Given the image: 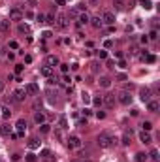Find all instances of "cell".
<instances>
[{
    "mask_svg": "<svg viewBox=\"0 0 160 162\" xmlns=\"http://www.w3.org/2000/svg\"><path fill=\"white\" fill-rule=\"evenodd\" d=\"M117 141H119V140L109 132V130H104V132H100V136H98V145H100L102 149L113 147V145H117Z\"/></svg>",
    "mask_w": 160,
    "mask_h": 162,
    "instance_id": "obj_1",
    "label": "cell"
},
{
    "mask_svg": "<svg viewBox=\"0 0 160 162\" xmlns=\"http://www.w3.org/2000/svg\"><path fill=\"white\" fill-rule=\"evenodd\" d=\"M81 145H83V141H81V138H79V136L72 134V136L68 138V147H70V149H81Z\"/></svg>",
    "mask_w": 160,
    "mask_h": 162,
    "instance_id": "obj_2",
    "label": "cell"
},
{
    "mask_svg": "<svg viewBox=\"0 0 160 162\" xmlns=\"http://www.w3.org/2000/svg\"><path fill=\"white\" fill-rule=\"evenodd\" d=\"M55 26H57V29H61V30H64L68 26V17L64 13H58L57 17H55Z\"/></svg>",
    "mask_w": 160,
    "mask_h": 162,
    "instance_id": "obj_3",
    "label": "cell"
},
{
    "mask_svg": "<svg viewBox=\"0 0 160 162\" xmlns=\"http://www.w3.org/2000/svg\"><path fill=\"white\" fill-rule=\"evenodd\" d=\"M151 96H153V92H151L149 87H141V89H139V98H141L143 104H147V102L151 100Z\"/></svg>",
    "mask_w": 160,
    "mask_h": 162,
    "instance_id": "obj_4",
    "label": "cell"
},
{
    "mask_svg": "<svg viewBox=\"0 0 160 162\" xmlns=\"http://www.w3.org/2000/svg\"><path fill=\"white\" fill-rule=\"evenodd\" d=\"M119 102H121L122 106H130V104H132V94H130V90H122V92L119 94Z\"/></svg>",
    "mask_w": 160,
    "mask_h": 162,
    "instance_id": "obj_5",
    "label": "cell"
},
{
    "mask_svg": "<svg viewBox=\"0 0 160 162\" xmlns=\"http://www.w3.org/2000/svg\"><path fill=\"white\" fill-rule=\"evenodd\" d=\"M102 23L104 25H113L115 23V13L113 11H104L102 13Z\"/></svg>",
    "mask_w": 160,
    "mask_h": 162,
    "instance_id": "obj_6",
    "label": "cell"
},
{
    "mask_svg": "<svg viewBox=\"0 0 160 162\" xmlns=\"http://www.w3.org/2000/svg\"><path fill=\"white\" fill-rule=\"evenodd\" d=\"M25 92H26V96H38L40 89H38V85H36V83H29V85L25 87Z\"/></svg>",
    "mask_w": 160,
    "mask_h": 162,
    "instance_id": "obj_7",
    "label": "cell"
},
{
    "mask_svg": "<svg viewBox=\"0 0 160 162\" xmlns=\"http://www.w3.org/2000/svg\"><path fill=\"white\" fill-rule=\"evenodd\" d=\"M102 104L106 108H113L115 106V94H104L102 96Z\"/></svg>",
    "mask_w": 160,
    "mask_h": 162,
    "instance_id": "obj_8",
    "label": "cell"
},
{
    "mask_svg": "<svg viewBox=\"0 0 160 162\" xmlns=\"http://www.w3.org/2000/svg\"><path fill=\"white\" fill-rule=\"evenodd\" d=\"M25 98H26L25 89H15L13 90V102H25Z\"/></svg>",
    "mask_w": 160,
    "mask_h": 162,
    "instance_id": "obj_9",
    "label": "cell"
},
{
    "mask_svg": "<svg viewBox=\"0 0 160 162\" xmlns=\"http://www.w3.org/2000/svg\"><path fill=\"white\" fill-rule=\"evenodd\" d=\"M15 128H17V136H23V134L26 132V121L25 119H19L17 122H15Z\"/></svg>",
    "mask_w": 160,
    "mask_h": 162,
    "instance_id": "obj_10",
    "label": "cell"
},
{
    "mask_svg": "<svg viewBox=\"0 0 160 162\" xmlns=\"http://www.w3.org/2000/svg\"><path fill=\"white\" fill-rule=\"evenodd\" d=\"M21 19H23V13H21V10H17V8L10 10V21H21Z\"/></svg>",
    "mask_w": 160,
    "mask_h": 162,
    "instance_id": "obj_11",
    "label": "cell"
},
{
    "mask_svg": "<svg viewBox=\"0 0 160 162\" xmlns=\"http://www.w3.org/2000/svg\"><path fill=\"white\" fill-rule=\"evenodd\" d=\"M61 62H58V57L57 55H49V57L45 58V66H51V68H55V66H58Z\"/></svg>",
    "mask_w": 160,
    "mask_h": 162,
    "instance_id": "obj_12",
    "label": "cell"
},
{
    "mask_svg": "<svg viewBox=\"0 0 160 162\" xmlns=\"http://www.w3.org/2000/svg\"><path fill=\"white\" fill-rule=\"evenodd\" d=\"M139 141H141V143H145V145H149L151 141H153V138H151V134H149V132L141 130V132H139Z\"/></svg>",
    "mask_w": 160,
    "mask_h": 162,
    "instance_id": "obj_13",
    "label": "cell"
},
{
    "mask_svg": "<svg viewBox=\"0 0 160 162\" xmlns=\"http://www.w3.org/2000/svg\"><path fill=\"white\" fill-rule=\"evenodd\" d=\"M89 23L94 26V29H102V26H104L102 17H100V15H94V17H90V19H89Z\"/></svg>",
    "mask_w": 160,
    "mask_h": 162,
    "instance_id": "obj_14",
    "label": "cell"
},
{
    "mask_svg": "<svg viewBox=\"0 0 160 162\" xmlns=\"http://www.w3.org/2000/svg\"><path fill=\"white\" fill-rule=\"evenodd\" d=\"M158 108H160V104H158L157 100H153V98H151L149 102H147V109H149L151 113H157V111H158Z\"/></svg>",
    "mask_w": 160,
    "mask_h": 162,
    "instance_id": "obj_15",
    "label": "cell"
},
{
    "mask_svg": "<svg viewBox=\"0 0 160 162\" xmlns=\"http://www.w3.org/2000/svg\"><path fill=\"white\" fill-rule=\"evenodd\" d=\"M0 32H10V19H0Z\"/></svg>",
    "mask_w": 160,
    "mask_h": 162,
    "instance_id": "obj_16",
    "label": "cell"
},
{
    "mask_svg": "<svg viewBox=\"0 0 160 162\" xmlns=\"http://www.w3.org/2000/svg\"><path fill=\"white\" fill-rule=\"evenodd\" d=\"M89 15L87 13H79L77 15V26H83V25H89Z\"/></svg>",
    "mask_w": 160,
    "mask_h": 162,
    "instance_id": "obj_17",
    "label": "cell"
},
{
    "mask_svg": "<svg viewBox=\"0 0 160 162\" xmlns=\"http://www.w3.org/2000/svg\"><path fill=\"white\" fill-rule=\"evenodd\" d=\"M98 83H100V87H102V89H109V87H111V79H109L107 76H102Z\"/></svg>",
    "mask_w": 160,
    "mask_h": 162,
    "instance_id": "obj_18",
    "label": "cell"
},
{
    "mask_svg": "<svg viewBox=\"0 0 160 162\" xmlns=\"http://www.w3.org/2000/svg\"><path fill=\"white\" fill-rule=\"evenodd\" d=\"M34 122H36V124H43V122H45V115H43V113L42 111H36L34 113Z\"/></svg>",
    "mask_w": 160,
    "mask_h": 162,
    "instance_id": "obj_19",
    "label": "cell"
},
{
    "mask_svg": "<svg viewBox=\"0 0 160 162\" xmlns=\"http://www.w3.org/2000/svg\"><path fill=\"white\" fill-rule=\"evenodd\" d=\"M0 115H2V119H10V117H11L10 106H2V108H0Z\"/></svg>",
    "mask_w": 160,
    "mask_h": 162,
    "instance_id": "obj_20",
    "label": "cell"
},
{
    "mask_svg": "<svg viewBox=\"0 0 160 162\" xmlns=\"http://www.w3.org/2000/svg\"><path fill=\"white\" fill-rule=\"evenodd\" d=\"M130 141H132V130H126V132L122 134L121 143H122V145H130Z\"/></svg>",
    "mask_w": 160,
    "mask_h": 162,
    "instance_id": "obj_21",
    "label": "cell"
},
{
    "mask_svg": "<svg viewBox=\"0 0 160 162\" xmlns=\"http://www.w3.org/2000/svg\"><path fill=\"white\" fill-rule=\"evenodd\" d=\"M40 72H42V76L47 77V79L53 76V68H51V66H42V70H40Z\"/></svg>",
    "mask_w": 160,
    "mask_h": 162,
    "instance_id": "obj_22",
    "label": "cell"
},
{
    "mask_svg": "<svg viewBox=\"0 0 160 162\" xmlns=\"http://www.w3.org/2000/svg\"><path fill=\"white\" fill-rule=\"evenodd\" d=\"M113 6H115V10H117V11H122L126 8V2H125V0H113Z\"/></svg>",
    "mask_w": 160,
    "mask_h": 162,
    "instance_id": "obj_23",
    "label": "cell"
},
{
    "mask_svg": "<svg viewBox=\"0 0 160 162\" xmlns=\"http://www.w3.org/2000/svg\"><path fill=\"white\" fill-rule=\"evenodd\" d=\"M17 30H19V32H21V34H30V26L26 25V23H19Z\"/></svg>",
    "mask_w": 160,
    "mask_h": 162,
    "instance_id": "obj_24",
    "label": "cell"
},
{
    "mask_svg": "<svg viewBox=\"0 0 160 162\" xmlns=\"http://www.w3.org/2000/svg\"><path fill=\"white\" fill-rule=\"evenodd\" d=\"M57 126H58V128H61V130L68 128V119H66V117H64V115H61V117H58V122H57Z\"/></svg>",
    "mask_w": 160,
    "mask_h": 162,
    "instance_id": "obj_25",
    "label": "cell"
},
{
    "mask_svg": "<svg viewBox=\"0 0 160 162\" xmlns=\"http://www.w3.org/2000/svg\"><path fill=\"white\" fill-rule=\"evenodd\" d=\"M0 134H2V136H10L11 134V126L10 124H0Z\"/></svg>",
    "mask_w": 160,
    "mask_h": 162,
    "instance_id": "obj_26",
    "label": "cell"
},
{
    "mask_svg": "<svg viewBox=\"0 0 160 162\" xmlns=\"http://www.w3.org/2000/svg\"><path fill=\"white\" fill-rule=\"evenodd\" d=\"M38 147H40V140H38V138H32V140H29V149L34 151V149H38Z\"/></svg>",
    "mask_w": 160,
    "mask_h": 162,
    "instance_id": "obj_27",
    "label": "cell"
},
{
    "mask_svg": "<svg viewBox=\"0 0 160 162\" xmlns=\"http://www.w3.org/2000/svg\"><path fill=\"white\" fill-rule=\"evenodd\" d=\"M147 156H151V159H153L154 162H158V149H157V147H153V149L149 151V155H147Z\"/></svg>",
    "mask_w": 160,
    "mask_h": 162,
    "instance_id": "obj_28",
    "label": "cell"
},
{
    "mask_svg": "<svg viewBox=\"0 0 160 162\" xmlns=\"http://www.w3.org/2000/svg\"><path fill=\"white\" fill-rule=\"evenodd\" d=\"M51 126L47 124V122H43V124H40V134H49Z\"/></svg>",
    "mask_w": 160,
    "mask_h": 162,
    "instance_id": "obj_29",
    "label": "cell"
},
{
    "mask_svg": "<svg viewBox=\"0 0 160 162\" xmlns=\"http://www.w3.org/2000/svg\"><path fill=\"white\" fill-rule=\"evenodd\" d=\"M96 57H98L100 60H104V58H107V51L106 49H98L96 51Z\"/></svg>",
    "mask_w": 160,
    "mask_h": 162,
    "instance_id": "obj_30",
    "label": "cell"
},
{
    "mask_svg": "<svg viewBox=\"0 0 160 162\" xmlns=\"http://www.w3.org/2000/svg\"><path fill=\"white\" fill-rule=\"evenodd\" d=\"M147 159H149V156H147L145 153H138V155H136V162H147Z\"/></svg>",
    "mask_w": 160,
    "mask_h": 162,
    "instance_id": "obj_31",
    "label": "cell"
},
{
    "mask_svg": "<svg viewBox=\"0 0 160 162\" xmlns=\"http://www.w3.org/2000/svg\"><path fill=\"white\" fill-rule=\"evenodd\" d=\"M77 15H79V11H77V8H72L70 10V13L66 15V17H72V19H77Z\"/></svg>",
    "mask_w": 160,
    "mask_h": 162,
    "instance_id": "obj_32",
    "label": "cell"
},
{
    "mask_svg": "<svg viewBox=\"0 0 160 162\" xmlns=\"http://www.w3.org/2000/svg\"><path fill=\"white\" fill-rule=\"evenodd\" d=\"M139 4H141V6L145 8V10H151V8H153V4H151V0H139Z\"/></svg>",
    "mask_w": 160,
    "mask_h": 162,
    "instance_id": "obj_33",
    "label": "cell"
},
{
    "mask_svg": "<svg viewBox=\"0 0 160 162\" xmlns=\"http://www.w3.org/2000/svg\"><path fill=\"white\" fill-rule=\"evenodd\" d=\"M143 60H147V62H151V64H153V62H157V57H154V55H143Z\"/></svg>",
    "mask_w": 160,
    "mask_h": 162,
    "instance_id": "obj_34",
    "label": "cell"
},
{
    "mask_svg": "<svg viewBox=\"0 0 160 162\" xmlns=\"http://www.w3.org/2000/svg\"><path fill=\"white\" fill-rule=\"evenodd\" d=\"M149 40H158V30H157V29H153V30H151Z\"/></svg>",
    "mask_w": 160,
    "mask_h": 162,
    "instance_id": "obj_35",
    "label": "cell"
},
{
    "mask_svg": "<svg viewBox=\"0 0 160 162\" xmlns=\"http://www.w3.org/2000/svg\"><path fill=\"white\" fill-rule=\"evenodd\" d=\"M36 21H38L40 25H42V23H45V13H38V15H36Z\"/></svg>",
    "mask_w": 160,
    "mask_h": 162,
    "instance_id": "obj_36",
    "label": "cell"
},
{
    "mask_svg": "<svg viewBox=\"0 0 160 162\" xmlns=\"http://www.w3.org/2000/svg\"><path fill=\"white\" fill-rule=\"evenodd\" d=\"M81 98H83V102H85V104H90V94H89V92H83Z\"/></svg>",
    "mask_w": 160,
    "mask_h": 162,
    "instance_id": "obj_37",
    "label": "cell"
},
{
    "mask_svg": "<svg viewBox=\"0 0 160 162\" xmlns=\"http://www.w3.org/2000/svg\"><path fill=\"white\" fill-rule=\"evenodd\" d=\"M141 126H143V130H145V132H149V130H151V128H153V124H151V122H149V121H145V122H143V124H141Z\"/></svg>",
    "mask_w": 160,
    "mask_h": 162,
    "instance_id": "obj_38",
    "label": "cell"
},
{
    "mask_svg": "<svg viewBox=\"0 0 160 162\" xmlns=\"http://www.w3.org/2000/svg\"><path fill=\"white\" fill-rule=\"evenodd\" d=\"M93 104H94V106H100V108H102V106H104V104H102V96H96L94 100H93Z\"/></svg>",
    "mask_w": 160,
    "mask_h": 162,
    "instance_id": "obj_39",
    "label": "cell"
},
{
    "mask_svg": "<svg viewBox=\"0 0 160 162\" xmlns=\"http://www.w3.org/2000/svg\"><path fill=\"white\" fill-rule=\"evenodd\" d=\"M45 23H49V25H55V17H53V15H45Z\"/></svg>",
    "mask_w": 160,
    "mask_h": 162,
    "instance_id": "obj_40",
    "label": "cell"
},
{
    "mask_svg": "<svg viewBox=\"0 0 160 162\" xmlns=\"http://www.w3.org/2000/svg\"><path fill=\"white\" fill-rule=\"evenodd\" d=\"M40 155H42L43 159H47V156H51V151H49V149H43V151L40 153Z\"/></svg>",
    "mask_w": 160,
    "mask_h": 162,
    "instance_id": "obj_41",
    "label": "cell"
},
{
    "mask_svg": "<svg viewBox=\"0 0 160 162\" xmlns=\"http://www.w3.org/2000/svg\"><path fill=\"white\" fill-rule=\"evenodd\" d=\"M8 47H11V49H19V43L15 42V40H11V42H10V45H8Z\"/></svg>",
    "mask_w": 160,
    "mask_h": 162,
    "instance_id": "obj_42",
    "label": "cell"
},
{
    "mask_svg": "<svg viewBox=\"0 0 160 162\" xmlns=\"http://www.w3.org/2000/svg\"><path fill=\"white\" fill-rule=\"evenodd\" d=\"M26 162H36V156L32 155V153H29V155H26Z\"/></svg>",
    "mask_w": 160,
    "mask_h": 162,
    "instance_id": "obj_43",
    "label": "cell"
},
{
    "mask_svg": "<svg viewBox=\"0 0 160 162\" xmlns=\"http://www.w3.org/2000/svg\"><path fill=\"white\" fill-rule=\"evenodd\" d=\"M61 72L62 74H68V64H61Z\"/></svg>",
    "mask_w": 160,
    "mask_h": 162,
    "instance_id": "obj_44",
    "label": "cell"
},
{
    "mask_svg": "<svg viewBox=\"0 0 160 162\" xmlns=\"http://www.w3.org/2000/svg\"><path fill=\"white\" fill-rule=\"evenodd\" d=\"M117 79H119V81H126V74H119Z\"/></svg>",
    "mask_w": 160,
    "mask_h": 162,
    "instance_id": "obj_45",
    "label": "cell"
},
{
    "mask_svg": "<svg viewBox=\"0 0 160 162\" xmlns=\"http://www.w3.org/2000/svg\"><path fill=\"white\" fill-rule=\"evenodd\" d=\"M107 68L113 70V68H115V62H113V60H107Z\"/></svg>",
    "mask_w": 160,
    "mask_h": 162,
    "instance_id": "obj_46",
    "label": "cell"
},
{
    "mask_svg": "<svg viewBox=\"0 0 160 162\" xmlns=\"http://www.w3.org/2000/svg\"><path fill=\"white\" fill-rule=\"evenodd\" d=\"M21 72H23V66L17 64V66H15V74H21Z\"/></svg>",
    "mask_w": 160,
    "mask_h": 162,
    "instance_id": "obj_47",
    "label": "cell"
},
{
    "mask_svg": "<svg viewBox=\"0 0 160 162\" xmlns=\"http://www.w3.org/2000/svg\"><path fill=\"white\" fill-rule=\"evenodd\" d=\"M96 117H98V119H104V117H106V113H104V111H96Z\"/></svg>",
    "mask_w": 160,
    "mask_h": 162,
    "instance_id": "obj_48",
    "label": "cell"
},
{
    "mask_svg": "<svg viewBox=\"0 0 160 162\" xmlns=\"http://www.w3.org/2000/svg\"><path fill=\"white\" fill-rule=\"evenodd\" d=\"M40 106H42V100H40V98H38V100H36V102H34V109H38V108H40Z\"/></svg>",
    "mask_w": 160,
    "mask_h": 162,
    "instance_id": "obj_49",
    "label": "cell"
},
{
    "mask_svg": "<svg viewBox=\"0 0 160 162\" xmlns=\"http://www.w3.org/2000/svg\"><path fill=\"white\" fill-rule=\"evenodd\" d=\"M104 45H106V49H109V47L113 45V42H111V40H106V43H104Z\"/></svg>",
    "mask_w": 160,
    "mask_h": 162,
    "instance_id": "obj_50",
    "label": "cell"
},
{
    "mask_svg": "<svg viewBox=\"0 0 160 162\" xmlns=\"http://www.w3.org/2000/svg\"><path fill=\"white\" fill-rule=\"evenodd\" d=\"M90 66H93V72H98V62H93Z\"/></svg>",
    "mask_w": 160,
    "mask_h": 162,
    "instance_id": "obj_51",
    "label": "cell"
},
{
    "mask_svg": "<svg viewBox=\"0 0 160 162\" xmlns=\"http://www.w3.org/2000/svg\"><path fill=\"white\" fill-rule=\"evenodd\" d=\"M25 62H26V64H30V62H32V57H30V55H26V57H25Z\"/></svg>",
    "mask_w": 160,
    "mask_h": 162,
    "instance_id": "obj_52",
    "label": "cell"
},
{
    "mask_svg": "<svg viewBox=\"0 0 160 162\" xmlns=\"http://www.w3.org/2000/svg\"><path fill=\"white\" fill-rule=\"evenodd\" d=\"M42 36H43V38H51V32H49V30H45V32H43Z\"/></svg>",
    "mask_w": 160,
    "mask_h": 162,
    "instance_id": "obj_53",
    "label": "cell"
},
{
    "mask_svg": "<svg viewBox=\"0 0 160 162\" xmlns=\"http://www.w3.org/2000/svg\"><path fill=\"white\" fill-rule=\"evenodd\" d=\"M29 4H30L32 8H34V6H38V2H36V0H29Z\"/></svg>",
    "mask_w": 160,
    "mask_h": 162,
    "instance_id": "obj_54",
    "label": "cell"
},
{
    "mask_svg": "<svg viewBox=\"0 0 160 162\" xmlns=\"http://www.w3.org/2000/svg\"><path fill=\"white\" fill-rule=\"evenodd\" d=\"M89 4H90V6H96V4H98V0H89Z\"/></svg>",
    "mask_w": 160,
    "mask_h": 162,
    "instance_id": "obj_55",
    "label": "cell"
},
{
    "mask_svg": "<svg viewBox=\"0 0 160 162\" xmlns=\"http://www.w3.org/2000/svg\"><path fill=\"white\" fill-rule=\"evenodd\" d=\"M57 4H58V6H64V4H66V0H57Z\"/></svg>",
    "mask_w": 160,
    "mask_h": 162,
    "instance_id": "obj_56",
    "label": "cell"
},
{
    "mask_svg": "<svg viewBox=\"0 0 160 162\" xmlns=\"http://www.w3.org/2000/svg\"><path fill=\"white\" fill-rule=\"evenodd\" d=\"M2 90H4V83L0 81V92H2Z\"/></svg>",
    "mask_w": 160,
    "mask_h": 162,
    "instance_id": "obj_57",
    "label": "cell"
},
{
    "mask_svg": "<svg viewBox=\"0 0 160 162\" xmlns=\"http://www.w3.org/2000/svg\"><path fill=\"white\" fill-rule=\"evenodd\" d=\"M81 162H93V160H81Z\"/></svg>",
    "mask_w": 160,
    "mask_h": 162,
    "instance_id": "obj_58",
    "label": "cell"
}]
</instances>
